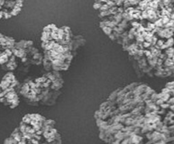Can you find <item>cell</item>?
Listing matches in <instances>:
<instances>
[{"label": "cell", "instance_id": "6da1fadb", "mask_svg": "<svg viewBox=\"0 0 174 144\" xmlns=\"http://www.w3.org/2000/svg\"><path fill=\"white\" fill-rule=\"evenodd\" d=\"M71 31L66 27L59 29L54 25L47 26L42 33L43 60L45 71H67L81 43L73 42Z\"/></svg>", "mask_w": 174, "mask_h": 144}, {"label": "cell", "instance_id": "7a4b0ae2", "mask_svg": "<svg viewBox=\"0 0 174 144\" xmlns=\"http://www.w3.org/2000/svg\"><path fill=\"white\" fill-rule=\"evenodd\" d=\"M64 79L59 71H46L41 76L27 77L20 86V96L30 105H54L61 94Z\"/></svg>", "mask_w": 174, "mask_h": 144}, {"label": "cell", "instance_id": "3957f363", "mask_svg": "<svg viewBox=\"0 0 174 144\" xmlns=\"http://www.w3.org/2000/svg\"><path fill=\"white\" fill-rule=\"evenodd\" d=\"M20 82L13 72H7L0 81V103L15 109L20 103Z\"/></svg>", "mask_w": 174, "mask_h": 144}]
</instances>
